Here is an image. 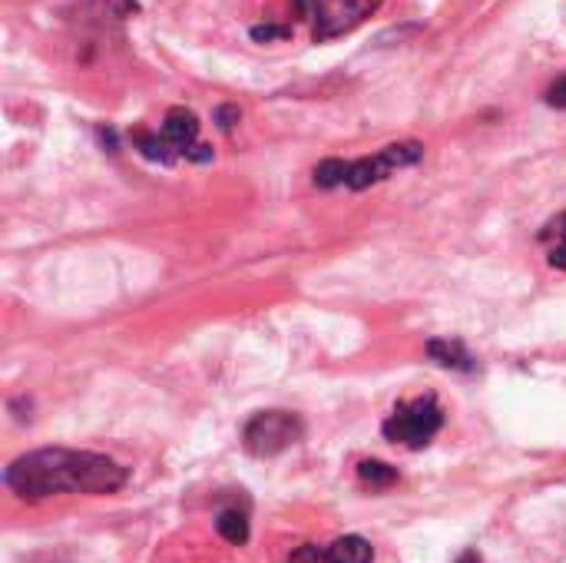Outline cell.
Here are the masks:
<instances>
[{"label":"cell","instance_id":"cell-5","mask_svg":"<svg viewBox=\"0 0 566 563\" xmlns=\"http://www.w3.org/2000/svg\"><path fill=\"white\" fill-rule=\"evenodd\" d=\"M295 7L312 27V40L325 43L361 27L381 7V0H295Z\"/></svg>","mask_w":566,"mask_h":563},{"label":"cell","instance_id":"cell-12","mask_svg":"<svg viewBox=\"0 0 566 563\" xmlns=\"http://www.w3.org/2000/svg\"><path fill=\"white\" fill-rule=\"evenodd\" d=\"M289 563H332V557H328V551H322L318 544H302V548L289 557Z\"/></svg>","mask_w":566,"mask_h":563},{"label":"cell","instance_id":"cell-8","mask_svg":"<svg viewBox=\"0 0 566 563\" xmlns=\"http://www.w3.org/2000/svg\"><path fill=\"white\" fill-rule=\"evenodd\" d=\"M541 246L547 252V262L554 269L566 272V212L554 216L544 229H541Z\"/></svg>","mask_w":566,"mask_h":563},{"label":"cell","instance_id":"cell-4","mask_svg":"<svg viewBox=\"0 0 566 563\" xmlns=\"http://www.w3.org/2000/svg\"><path fill=\"white\" fill-rule=\"evenodd\" d=\"M444 428V408L438 405L434 395H421V398H411V402H401L388 421L381 425L385 438L395 441V445H405L411 451H421L428 448L438 431Z\"/></svg>","mask_w":566,"mask_h":563},{"label":"cell","instance_id":"cell-3","mask_svg":"<svg viewBox=\"0 0 566 563\" xmlns=\"http://www.w3.org/2000/svg\"><path fill=\"white\" fill-rule=\"evenodd\" d=\"M199 119L192 110L186 106H176L166 113L163 119V129L159 133H136V146L146 159H156V163H172L179 156L186 159H196V163H206L212 159V149L209 146H199Z\"/></svg>","mask_w":566,"mask_h":563},{"label":"cell","instance_id":"cell-10","mask_svg":"<svg viewBox=\"0 0 566 563\" xmlns=\"http://www.w3.org/2000/svg\"><path fill=\"white\" fill-rule=\"evenodd\" d=\"M328 557H332V563H371L375 561V548L365 538L348 534V538H338L328 548Z\"/></svg>","mask_w":566,"mask_h":563},{"label":"cell","instance_id":"cell-2","mask_svg":"<svg viewBox=\"0 0 566 563\" xmlns=\"http://www.w3.org/2000/svg\"><path fill=\"white\" fill-rule=\"evenodd\" d=\"M421 159H424V146L418 139L391 143V146H385L365 159H348V163L345 159H325L322 166H315V186H322V189H335V186L368 189L375 183H385L395 169L415 166Z\"/></svg>","mask_w":566,"mask_h":563},{"label":"cell","instance_id":"cell-1","mask_svg":"<svg viewBox=\"0 0 566 563\" xmlns=\"http://www.w3.org/2000/svg\"><path fill=\"white\" fill-rule=\"evenodd\" d=\"M129 481V471L106 455L43 448L7 465L3 484L20 501H46L56 494H116Z\"/></svg>","mask_w":566,"mask_h":563},{"label":"cell","instance_id":"cell-15","mask_svg":"<svg viewBox=\"0 0 566 563\" xmlns=\"http://www.w3.org/2000/svg\"><path fill=\"white\" fill-rule=\"evenodd\" d=\"M458 563H481V557H478L474 551H468V554H464V557H461V561H458Z\"/></svg>","mask_w":566,"mask_h":563},{"label":"cell","instance_id":"cell-14","mask_svg":"<svg viewBox=\"0 0 566 563\" xmlns=\"http://www.w3.org/2000/svg\"><path fill=\"white\" fill-rule=\"evenodd\" d=\"M239 116H242V113H239L235 106H222V110H219V126H222V129H232V126L239 123Z\"/></svg>","mask_w":566,"mask_h":563},{"label":"cell","instance_id":"cell-11","mask_svg":"<svg viewBox=\"0 0 566 563\" xmlns=\"http://www.w3.org/2000/svg\"><path fill=\"white\" fill-rule=\"evenodd\" d=\"M358 478L371 488H391L398 481V471L385 461H361L358 465Z\"/></svg>","mask_w":566,"mask_h":563},{"label":"cell","instance_id":"cell-6","mask_svg":"<svg viewBox=\"0 0 566 563\" xmlns=\"http://www.w3.org/2000/svg\"><path fill=\"white\" fill-rule=\"evenodd\" d=\"M302 435H305V425H302L298 415H292V411H259L242 428V445L255 458H275L285 448L298 445Z\"/></svg>","mask_w":566,"mask_h":563},{"label":"cell","instance_id":"cell-9","mask_svg":"<svg viewBox=\"0 0 566 563\" xmlns=\"http://www.w3.org/2000/svg\"><path fill=\"white\" fill-rule=\"evenodd\" d=\"M216 531H219L222 541L242 548V544L249 541V514L239 511V508H222V511L216 514Z\"/></svg>","mask_w":566,"mask_h":563},{"label":"cell","instance_id":"cell-7","mask_svg":"<svg viewBox=\"0 0 566 563\" xmlns=\"http://www.w3.org/2000/svg\"><path fill=\"white\" fill-rule=\"evenodd\" d=\"M428 355H431V362H438L441 368H454V372H474V358H471V352H468L461 342H451V338H434V342H428Z\"/></svg>","mask_w":566,"mask_h":563},{"label":"cell","instance_id":"cell-13","mask_svg":"<svg viewBox=\"0 0 566 563\" xmlns=\"http://www.w3.org/2000/svg\"><path fill=\"white\" fill-rule=\"evenodd\" d=\"M544 100H547L551 106H557V110H566V76H560L557 83H551V86H547Z\"/></svg>","mask_w":566,"mask_h":563}]
</instances>
